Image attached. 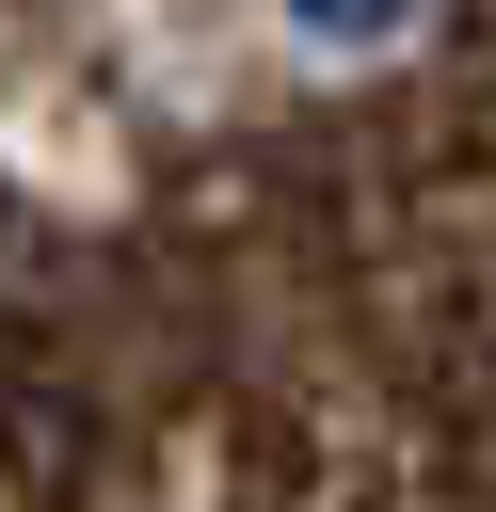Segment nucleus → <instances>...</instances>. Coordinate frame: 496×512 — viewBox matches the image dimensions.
Wrapping results in <instances>:
<instances>
[{"instance_id": "obj_1", "label": "nucleus", "mask_w": 496, "mask_h": 512, "mask_svg": "<svg viewBox=\"0 0 496 512\" xmlns=\"http://www.w3.org/2000/svg\"><path fill=\"white\" fill-rule=\"evenodd\" d=\"M304 16H320V32H384V0H304Z\"/></svg>"}]
</instances>
